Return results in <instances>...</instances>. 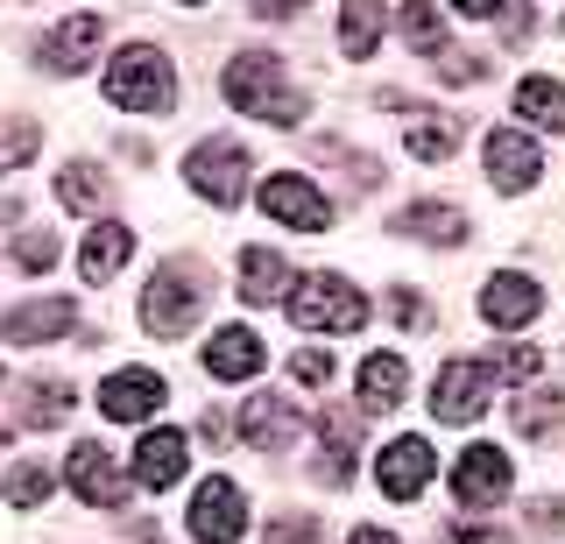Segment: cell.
<instances>
[{
    "label": "cell",
    "mask_w": 565,
    "mask_h": 544,
    "mask_svg": "<svg viewBox=\"0 0 565 544\" xmlns=\"http://www.w3.org/2000/svg\"><path fill=\"white\" fill-rule=\"evenodd\" d=\"M375 481H382L388 502H417L424 481H431V438L403 431L396 446H382V452H375Z\"/></svg>",
    "instance_id": "9c48e42d"
},
{
    "label": "cell",
    "mask_w": 565,
    "mask_h": 544,
    "mask_svg": "<svg viewBox=\"0 0 565 544\" xmlns=\"http://www.w3.org/2000/svg\"><path fill=\"white\" fill-rule=\"evenodd\" d=\"M509 425H516L530 446H544L552 431H565V390H523V396H509Z\"/></svg>",
    "instance_id": "7402d4cb"
},
{
    "label": "cell",
    "mask_w": 565,
    "mask_h": 544,
    "mask_svg": "<svg viewBox=\"0 0 565 544\" xmlns=\"http://www.w3.org/2000/svg\"><path fill=\"white\" fill-rule=\"evenodd\" d=\"M184 467H191V438L184 431H149L135 446V481L149 488V495H163V488L184 481Z\"/></svg>",
    "instance_id": "4fadbf2b"
},
{
    "label": "cell",
    "mask_w": 565,
    "mask_h": 544,
    "mask_svg": "<svg viewBox=\"0 0 565 544\" xmlns=\"http://www.w3.org/2000/svg\"><path fill=\"white\" fill-rule=\"evenodd\" d=\"M50 495V467H14L8 473V481H0V502H14V509H35V502H43Z\"/></svg>",
    "instance_id": "1f68e13d"
},
{
    "label": "cell",
    "mask_w": 565,
    "mask_h": 544,
    "mask_svg": "<svg viewBox=\"0 0 565 544\" xmlns=\"http://www.w3.org/2000/svg\"><path fill=\"white\" fill-rule=\"evenodd\" d=\"M57 205L71 220H99V205H106V178L93 163H64L57 170Z\"/></svg>",
    "instance_id": "4316f807"
},
{
    "label": "cell",
    "mask_w": 565,
    "mask_h": 544,
    "mask_svg": "<svg viewBox=\"0 0 565 544\" xmlns=\"http://www.w3.org/2000/svg\"><path fill=\"white\" fill-rule=\"evenodd\" d=\"M452 8H459V14H494L502 0H452Z\"/></svg>",
    "instance_id": "60d3db41"
},
{
    "label": "cell",
    "mask_w": 565,
    "mask_h": 544,
    "mask_svg": "<svg viewBox=\"0 0 565 544\" xmlns=\"http://www.w3.org/2000/svg\"><path fill=\"white\" fill-rule=\"evenodd\" d=\"M255 199H262V213H269V220L297 226V234H326V226H332V205L318 199V191H311L305 178H282V170H276V178L262 184Z\"/></svg>",
    "instance_id": "30bf717a"
},
{
    "label": "cell",
    "mask_w": 565,
    "mask_h": 544,
    "mask_svg": "<svg viewBox=\"0 0 565 544\" xmlns=\"http://www.w3.org/2000/svg\"><path fill=\"white\" fill-rule=\"evenodd\" d=\"M537 178H544L537 142H530L523 128H494V135H488V184H494V191H530Z\"/></svg>",
    "instance_id": "7c38bea8"
},
{
    "label": "cell",
    "mask_w": 565,
    "mask_h": 544,
    "mask_svg": "<svg viewBox=\"0 0 565 544\" xmlns=\"http://www.w3.org/2000/svg\"><path fill=\"white\" fill-rule=\"evenodd\" d=\"M290 375H297V382H332V361H326V354H297Z\"/></svg>",
    "instance_id": "74e56055"
},
{
    "label": "cell",
    "mask_w": 565,
    "mask_h": 544,
    "mask_svg": "<svg viewBox=\"0 0 565 544\" xmlns=\"http://www.w3.org/2000/svg\"><path fill=\"white\" fill-rule=\"evenodd\" d=\"M282 305H290V319L305 332H361V319H367V297L340 284V276H305V284H290Z\"/></svg>",
    "instance_id": "277c9868"
},
{
    "label": "cell",
    "mask_w": 565,
    "mask_h": 544,
    "mask_svg": "<svg viewBox=\"0 0 565 544\" xmlns=\"http://www.w3.org/2000/svg\"><path fill=\"white\" fill-rule=\"evenodd\" d=\"M396 29H403V43H411V50H424V57H438V50H446V22H438L431 0H411V8L396 14Z\"/></svg>",
    "instance_id": "f1b7e54d"
},
{
    "label": "cell",
    "mask_w": 565,
    "mask_h": 544,
    "mask_svg": "<svg viewBox=\"0 0 565 544\" xmlns=\"http://www.w3.org/2000/svg\"><path fill=\"white\" fill-rule=\"evenodd\" d=\"M170 403V382L156 375V367H120V375L99 382V410L114 417V425H141V417H156Z\"/></svg>",
    "instance_id": "ba28073f"
},
{
    "label": "cell",
    "mask_w": 565,
    "mask_h": 544,
    "mask_svg": "<svg viewBox=\"0 0 565 544\" xmlns=\"http://www.w3.org/2000/svg\"><path fill=\"white\" fill-rule=\"evenodd\" d=\"M14 262H22L29 276H43L50 262H57V234H22V241H14Z\"/></svg>",
    "instance_id": "d6a6232c"
},
{
    "label": "cell",
    "mask_w": 565,
    "mask_h": 544,
    "mask_svg": "<svg viewBox=\"0 0 565 544\" xmlns=\"http://www.w3.org/2000/svg\"><path fill=\"white\" fill-rule=\"evenodd\" d=\"M64 481H71V495L93 502V509H120V502H128V481H120V467L106 460L99 446H78V452H71Z\"/></svg>",
    "instance_id": "5bb4252c"
},
{
    "label": "cell",
    "mask_w": 565,
    "mask_h": 544,
    "mask_svg": "<svg viewBox=\"0 0 565 544\" xmlns=\"http://www.w3.org/2000/svg\"><path fill=\"white\" fill-rule=\"evenodd\" d=\"M262 340L247 326H220L212 332V346H205V375H220V382H247V375H262Z\"/></svg>",
    "instance_id": "ac0fdd59"
},
{
    "label": "cell",
    "mask_w": 565,
    "mask_h": 544,
    "mask_svg": "<svg viewBox=\"0 0 565 544\" xmlns=\"http://www.w3.org/2000/svg\"><path fill=\"white\" fill-rule=\"evenodd\" d=\"M382 29H388V8H382V0H347V14H340V50H347L353 64L375 57Z\"/></svg>",
    "instance_id": "484cf974"
},
{
    "label": "cell",
    "mask_w": 565,
    "mask_h": 544,
    "mask_svg": "<svg viewBox=\"0 0 565 544\" xmlns=\"http://www.w3.org/2000/svg\"><path fill=\"white\" fill-rule=\"evenodd\" d=\"M297 8H305V0H255V14H262V22H269V14H297Z\"/></svg>",
    "instance_id": "ab89813d"
},
{
    "label": "cell",
    "mask_w": 565,
    "mask_h": 544,
    "mask_svg": "<svg viewBox=\"0 0 565 544\" xmlns=\"http://www.w3.org/2000/svg\"><path fill=\"white\" fill-rule=\"evenodd\" d=\"M488 367H494V375H509V382H523V375H537V354H530V346H502Z\"/></svg>",
    "instance_id": "e575fe53"
},
{
    "label": "cell",
    "mask_w": 565,
    "mask_h": 544,
    "mask_svg": "<svg viewBox=\"0 0 565 544\" xmlns=\"http://www.w3.org/2000/svg\"><path fill=\"white\" fill-rule=\"evenodd\" d=\"M99 36H106V22L99 14H71L64 29H50L43 36V72H85V64H93V50H99Z\"/></svg>",
    "instance_id": "9a60e30c"
},
{
    "label": "cell",
    "mask_w": 565,
    "mask_h": 544,
    "mask_svg": "<svg viewBox=\"0 0 565 544\" xmlns=\"http://www.w3.org/2000/svg\"><path fill=\"white\" fill-rule=\"evenodd\" d=\"M396 226H403V234H417V241H431V248H459V241H467V213H459V205H438V199L411 205Z\"/></svg>",
    "instance_id": "cb8c5ba5"
},
{
    "label": "cell",
    "mask_w": 565,
    "mask_h": 544,
    "mask_svg": "<svg viewBox=\"0 0 565 544\" xmlns=\"http://www.w3.org/2000/svg\"><path fill=\"white\" fill-rule=\"evenodd\" d=\"M205 297H212V276L199 269V262H163L156 284L141 290V326H149L156 340H184V332L199 326Z\"/></svg>",
    "instance_id": "7a4b0ae2"
},
{
    "label": "cell",
    "mask_w": 565,
    "mask_h": 544,
    "mask_svg": "<svg viewBox=\"0 0 565 544\" xmlns=\"http://www.w3.org/2000/svg\"><path fill=\"white\" fill-rule=\"evenodd\" d=\"M241 438H247V446H262V452H269V446H290V438H297V417L282 410L276 396H247V410H241Z\"/></svg>",
    "instance_id": "d4e9b609"
},
{
    "label": "cell",
    "mask_w": 565,
    "mask_h": 544,
    "mask_svg": "<svg viewBox=\"0 0 565 544\" xmlns=\"http://www.w3.org/2000/svg\"><path fill=\"white\" fill-rule=\"evenodd\" d=\"M347 544H396V537H388V531H353Z\"/></svg>",
    "instance_id": "b9f144b4"
},
{
    "label": "cell",
    "mask_w": 565,
    "mask_h": 544,
    "mask_svg": "<svg viewBox=\"0 0 565 544\" xmlns=\"http://www.w3.org/2000/svg\"><path fill=\"white\" fill-rule=\"evenodd\" d=\"M184 178H191V191H199L205 205H241L247 199V149L226 142V135H212V142L191 149Z\"/></svg>",
    "instance_id": "5b68a950"
},
{
    "label": "cell",
    "mask_w": 565,
    "mask_h": 544,
    "mask_svg": "<svg viewBox=\"0 0 565 544\" xmlns=\"http://www.w3.org/2000/svg\"><path fill=\"white\" fill-rule=\"evenodd\" d=\"M388 319L411 326V332H424V326H431V311H424V297H417V290H388Z\"/></svg>",
    "instance_id": "836d02e7"
},
{
    "label": "cell",
    "mask_w": 565,
    "mask_h": 544,
    "mask_svg": "<svg viewBox=\"0 0 565 544\" xmlns=\"http://www.w3.org/2000/svg\"><path fill=\"white\" fill-rule=\"evenodd\" d=\"M290 262H282L276 248H241V297L247 305H282L290 297Z\"/></svg>",
    "instance_id": "ffe728a7"
},
{
    "label": "cell",
    "mask_w": 565,
    "mask_h": 544,
    "mask_svg": "<svg viewBox=\"0 0 565 544\" xmlns=\"http://www.w3.org/2000/svg\"><path fill=\"white\" fill-rule=\"evenodd\" d=\"M318 537V516H276L269 523V544H311Z\"/></svg>",
    "instance_id": "d590c367"
},
{
    "label": "cell",
    "mask_w": 565,
    "mask_h": 544,
    "mask_svg": "<svg viewBox=\"0 0 565 544\" xmlns=\"http://www.w3.org/2000/svg\"><path fill=\"white\" fill-rule=\"evenodd\" d=\"M494 367L488 361H446L438 367V390H431V417L438 425H473V417L494 403Z\"/></svg>",
    "instance_id": "8992f818"
},
{
    "label": "cell",
    "mask_w": 565,
    "mask_h": 544,
    "mask_svg": "<svg viewBox=\"0 0 565 544\" xmlns=\"http://www.w3.org/2000/svg\"><path fill=\"white\" fill-rule=\"evenodd\" d=\"M459 544H516L509 531H481V523H473V531H459Z\"/></svg>",
    "instance_id": "f35d334b"
},
{
    "label": "cell",
    "mask_w": 565,
    "mask_h": 544,
    "mask_svg": "<svg viewBox=\"0 0 565 544\" xmlns=\"http://www.w3.org/2000/svg\"><path fill=\"white\" fill-rule=\"evenodd\" d=\"M135 255V234L120 220H99L93 226V241H85V255H78V269H85V284H114V269Z\"/></svg>",
    "instance_id": "603a6c76"
},
{
    "label": "cell",
    "mask_w": 565,
    "mask_h": 544,
    "mask_svg": "<svg viewBox=\"0 0 565 544\" xmlns=\"http://www.w3.org/2000/svg\"><path fill=\"white\" fill-rule=\"evenodd\" d=\"M502 495H509V452L502 446H467V452H459V467H452V502L488 509V502H502Z\"/></svg>",
    "instance_id": "8fae6325"
},
{
    "label": "cell",
    "mask_w": 565,
    "mask_h": 544,
    "mask_svg": "<svg viewBox=\"0 0 565 544\" xmlns=\"http://www.w3.org/2000/svg\"><path fill=\"white\" fill-rule=\"evenodd\" d=\"M411 396V361L403 354H367L361 361V410H396Z\"/></svg>",
    "instance_id": "44dd1931"
},
{
    "label": "cell",
    "mask_w": 565,
    "mask_h": 544,
    "mask_svg": "<svg viewBox=\"0 0 565 544\" xmlns=\"http://www.w3.org/2000/svg\"><path fill=\"white\" fill-rule=\"evenodd\" d=\"M403 149H411L417 163H446L459 149V114H424L417 99H403Z\"/></svg>",
    "instance_id": "2e32d148"
},
{
    "label": "cell",
    "mask_w": 565,
    "mask_h": 544,
    "mask_svg": "<svg viewBox=\"0 0 565 544\" xmlns=\"http://www.w3.org/2000/svg\"><path fill=\"white\" fill-rule=\"evenodd\" d=\"M184 8H199V0H184Z\"/></svg>",
    "instance_id": "7bdbcfd3"
},
{
    "label": "cell",
    "mask_w": 565,
    "mask_h": 544,
    "mask_svg": "<svg viewBox=\"0 0 565 544\" xmlns=\"http://www.w3.org/2000/svg\"><path fill=\"white\" fill-rule=\"evenodd\" d=\"M241 531H247V495L226 473H212L199 495H191V537L199 544H241Z\"/></svg>",
    "instance_id": "52a82bcc"
},
{
    "label": "cell",
    "mask_w": 565,
    "mask_h": 544,
    "mask_svg": "<svg viewBox=\"0 0 565 544\" xmlns=\"http://www.w3.org/2000/svg\"><path fill=\"white\" fill-rule=\"evenodd\" d=\"M35 149H43V128H35L29 114L0 120V170H22V163H35Z\"/></svg>",
    "instance_id": "f546056e"
},
{
    "label": "cell",
    "mask_w": 565,
    "mask_h": 544,
    "mask_svg": "<svg viewBox=\"0 0 565 544\" xmlns=\"http://www.w3.org/2000/svg\"><path fill=\"white\" fill-rule=\"evenodd\" d=\"M64 410H71V390H64V382H29V396H22V425H57Z\"/></svg>",
    "instance_id": "4dcf8cb0"
},
{
    "label": "cell",
    "mask_w": 565,
    "mask_h": 544,
    "mask_svg": "<svg viewBox=\"0 0 565 544\" xmlns=\"http://www.w3.org/2000/svg\"><path fill=\"white\" fill-rule=\"evenodd\" d=\"M106 99L128 107V114H170V99H177L170 57H163V50H149V43L114 50V64H106Z\"/></svg>",
    "instance_id": "3957f363"
},
{
    "label": "cell",
    "mask_w": 565,
    "mask_h": 544,
    "mask_svg": "<svg viewBox=\"0 0 565 544\" xmlns=\"http://www.w3.org/2000/svg\"><path fill=\"white\" fill-rule=\"evenodd\" d=\"M226 99H234L241 114H255V120H276V128H297L305 120V99L282 85V57L276 50H241L234 64H226Z\"/></svg>",
    "instance_id": "6da1fadb"
},
{
    "label": "cell",
    "mask_w": 565,
    "mask_h": 544,
    "mask_svg": "<svg viewBox=\"0 0 565 544\" xmlns=\"http://www.w3.org/2000/svg\"><path fill=\"white\" fill-rule=\"evenodd\" d=\"M0 390H8V382H0Z\"/></svg>",
    "instance_id": "ee69618b"
},
{
    "label": "cell",
    "mask_w": 565,
    "mask_h": 544,
    "mask_svg": "<svg viewBox=\"0 0 565 544\" xmlns=\"http://www.w3.org/2000/svg\"><path fill=\"white\" fill-rule=\"evenodd\" d=\"M78 326V311L64 305V297H43V305H14L8 319H0V340H14V346H43V340H57V332Z\"/></svg>",
    "instance_id": "e0dca14e"
},
{
    "label": "cell",
    "mask_w": 565,
    "mask_h": 544,
    "mask_svg": "<svg viewBox=\"0 0 565 544\" xmlns=\"http://www.w3.org/2000/svg\"><path fill=\"white\" fill-rule=\"evenodd\" d=\"M516 114L530 120V128L565 135V85H558V78H523V85H516Z\"/></svg>",
    "instance_id": "83f0119b"
},
{
    "label": "cell",
    "mask_w": 565,
    "mask_h": 544,
    "mask_svg": "<svg viewBox=\"0 0 565 544\" xmlns=\"http://www.w3.org/2000/svg\"><path fill=\"white\" fill-rule=\"evenodd\" d=\"M438 78H446V85H473V78H481V57H438Z\"/></svg>",
    "instance_id": "8d00e7d4"
},
{
    "label": "cell",
    "mask_w": 565,
    "mask_h": 544,
    "mask_svg": "<svg viewBox=\"0 0 565 544\" xmlns=\"http://www.w3.org/2000/svg\"><path fill=\"white\" fill-rule=\"evenodd\" d=\"M537 305H544V290L530 284V276H494V284L481 290V319L502 326V332L530 326V319H537Z\"/></svg>",
    "instance_id": "d6986e66"
}]
</instances>
